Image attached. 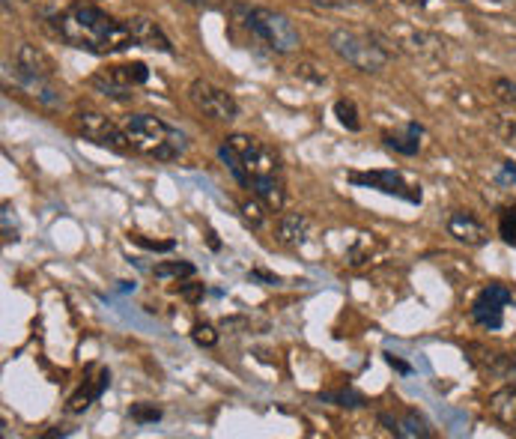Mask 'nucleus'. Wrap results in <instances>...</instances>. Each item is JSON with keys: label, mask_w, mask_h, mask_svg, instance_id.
<instances>
[{"label": "nucleus", "mask_w": 516, "mask_h": 439, "mask_svg": "<svg viewBox=\"0 0 516 439\" xmlns=\"http://www.w3.org/2000/svg\"><path fill=\"white\" fill-rule=\"evenodd\" d=\"M305 4L313 9H346L353 0H305Z\"/></svg>", "instance_id": "obj_32"}, {"label": "nucleus", "mask_w": 516, "mask_h": 439, "mask_svg": "<svg viewBox=\"0 0 516 439\" xmlns=\"http://www.w3.org/2000/svg\"><path fill=\"white\" fill-rule=\"evenodd\" d=\"M183 4L195 6V9H212L216 6V0H183Z\"/></svg>", "instance_id": "obj_35"}, {"label": "nucleus", "mask_w": 516, "mask_h": 439, "mask_svg": "<svg viewBox=\"0 0 516 439\" xmlns=\"http://www.w3.org/2000/svg\"><path fill=\"white\" fill-rule=\"evenodd\" d=\"M188 102L197 108V114H204L212 123H233L239 117V102L233 99V93L206 81V78H195L188 84Z\"/></svg>", "instance_id": "obj_10"}, {"label": "nucleus", "mask_w": 516, "mask_h": 439, "mask_svg": "<svg viewBox=\"0 0 516 439\" xmlns=\"http://www.w3.org/2000/svg\"><path fill=\"white\" fill-rule=\"evenodd\" d=\"M120 126L126 132L132 153L147 155V159L176 162L188 150L185 132L176 129L174 123H167L159 114H126L120 120Z\"/></svg>", "instance_id": "obj_2"}, {"label": "nucleus", "mask_w": 516, "mask_h": 439, "mask_svg": "<svg viewBox=\"0 0 516 439\" xmlns=\"http://www.w3.org/2000/svg\"><path fill=\"white\" fill-rule=\"evenodd\" d=\"M179 296L188 299L192 305H197V302L206 296V287L200 284V281H195V284H183V287H179Z\"/></svg>", "instance_id": "obj_29"}, {"label": "nucleus", "mask_w": 516, "mask_h": 439, "mask_svg": "<svg viewBox=\"0 0 516 439\" xmlns=\"http://www.w3.org/2000/svg\"><path fill=\"white\" fill-rule=\"evenodd\" d=\"M72 126L84 141L102 146V150H111L117 155H129L132 153V146L126 141V132H122L120 123H114L105 114H99V111H75Z\"/></svg>", "instance_id": "obj_8"}, {"label": "nucleus", "mask_w": 516, "mask_h": 439, "mask_svg": "<svg viewBox=\"0 0 516 439\" xmlns=\"http://www.w3.org/2000/svg\"><path fill=\"white\" fill-rule=\"evenodd\" d=\"M218 329H216V326H212V323H197L195 326V329H192V341L197 344V347H206V350H209V347H216L218 344Z\"/></svg>", "instance_id": "obj_28"}, {"label": "nucleus", "mask_w": 516, "mask_h": 439, "mask_svg": "<svg viewBox=\"0 0 516 439\" xmlns=\"http://www.w3.org/2000/svg\"><path fill=\"white\" fill-rule=\"evenodd\" d=\"M129 27L134 33V42H138V48H153V51H162V54H176L171 37H167V33L162 30L159 21L134 16V18H129Z\"/></svg>", "instance_id": "obj_16"}, {"label": "nucleus", "mask_w": 516, "mask_h": 439, "mask_svg": "<svg viewBox=\"0 0 516 439\" xmlns=\"http://www.w3.org/2000/svg\"><path fill=\"white\" fill-rule=\"evenodd\" d=\"M150 81V66L141 63V60H132V63H117V66H105L102 72L90 75L87 78V87L96 90L108 99H117V102H126L132 99L134 87H143Z\"/></svg>", "instance_id": "obj_7"}, {"label": "nucleus", "mask_w": 516, "mask_h": 439, "mask_svg": "<svg viewBox=\"0 0 516 439\" xmlns=\"http://www.w3.org/2000/svg\"><path fill=\"white\" fill-rule=\"evenodd\" d=\"M311 236V219L305 212H287V216L278 219V228H275V240L287 249H301Z\"/></svg>", "instance_id": "obj_17"}, {"label": "nucleus", "mask_w": 516, "mask_h": 439, "mask_svg": "<svg viewBox=\"0 0 516 439\" xmlns=\"http://www.w3.org/2000/svg\"><path fill=\"white\" fill-rule=\"evenodd\" d=\"M385 362L395 368V370H400V374H412V365L409 362H403L400 356H395V353H385Z\"/></svg>", "instance_id": "obj_33"}, {"label": "nucleus", "mask_w": 516, "mask_h": 439, "mask_svg": "<svg viewBox=\"0 0 516 439\" xmlns=\"http://www.w3.org/2000/svg\"><path fill=\"white\" fill-rule=\"evenodd\" d=\"M487 412L492 422H499L504 427L516 424V386H501L490 395L487 401Z\"/></svg>", "instance_id": "obj_19"}, {"label": "nucleus", "mask_w": 516, "mask_h": 439, "mask_svg": "<svg viewBox=\"0 0 516 439\" xmlns=\"http://www.w3.org/2000/svg\"><path fill=\"white\" fill-rule=\"evenodd\" d=\"M334 117H338V123L346 129V132H362V114H358V105L353 102V99H338L334 102Z\"/></svg>", "instance_id": "obj_23"}, {"label": "nucleus", "mask_w": 516, "mask_h": 439, "mask_svg": "<svg viewBox=\"0 0 516 439\" xmlns=\"http://www.w3.org/2000/svg\"><path fill=\"white\" fill-rule=\"evenodd\" d=\"M4 4V13H13V0H0Z\"/></svg>", "instance_id": "obj_39"}, {"label": "nucleus", "mask_w": 516, "mask_h": 439, "mask_svg": "<svg viewBox=\"0 0 516 439\" xmlns=\"http://www.w3.org/2000/svg\"><path fill=\"white\" fill-rule=\"evenodd\" d=\"M218 159L242 188H251L257 177L280 174V155L272 146H266L263 141H257L242 132L227 134V138L218 144Z\"/></svg>", "instance_id": "obj_3"}, {"label": "nucleus", "mask_w": 516, "mask_h": 439, "mask_svg": "<svg viewBox=\"0 0 516 439\" xmlns=\"http://www.w3.org/2000/svg\"><path fill=\"white\" fill-rule=\"evenodd\" d=\"M242 209V219H245V224H251V228H260L263 224V219H266V204L260 198H254V200H245V204L239 207Z\"/></svg>", "instance_id": "obj_26"}, {"label": "nucleus", "mask_w": 516, "mask_h": 439, "mask_svg": "<svg viewBox=\"0 0 516 439\" xmlns=\"http://www.w3.org/2000/svg\"><path fill=\"white\" fill-rule=\"evenodd\" d=\"M445 228L459 245H466V249H478V245H487V240H490L484 221L469 209H454L451 216H448Z\"/></svg>", "instance_id": "obj_13"}, {"label": "nucleus", "mask_w": 516, "mask_h": 439, "mask_svg": "<svg viewBox=\"0 0 516 439\" xmlns=\"http://www.w3.org/2000/svg\"><path fill=\"white\" fill-rule=\"evenodd\" d=\"M48 30L63 45H69L75 51L96 54V58L122 54L138 45L129 27V18H114L102 6L84 4V0H75L60 13H54L48 18Z\"/></svg>", "instance_id": "obj_1"}, {"label": "nucleus", "mask_w": 516, "mask_h": 439, "mask_svg": "<svg viewBox=\"0 0 516 439\" xmlns=\"http://www.w3.org/2000/svg\"><path fill=\"white\" fill-rule=\"evenodd\" d=\"M129 419H132L134 424H155V422L162 419V407H155V403H147V401L132 403Z\"/></svg>", "instance_id": "obj_25"}, {"label": "nucleus", "mask_w": 516, "mask_h": 439, "mask_svg": "<svg viewBox=\"0 0 516 439\" xmlns=\"http://www.w3.org/2000/svg\"><path fill=\"white\" fill-rule=\"evenodd\" d=\"M320 401L334 403V407H343V410H362V407H367V398L358 389H353V386L334 389V391H320Z\"/></svg>", "instance_id": "obj_21"}, {"label": "nucleus", "mask_w": 516, "mask_h": 439, "mask_svg": "<svg viewBox=\"0 0 516 439\" xmlns=\"http://www.w3.org/2000/svg\"><path fill=\"white\" fill-rule=\"evenodd\" d=\"M206 242H209V249H212V252H221V242H218V233H216V230H209V233H206Z\"/></svg>", "instance_id": "obj_36"}, {"label": "nucleus", "mask_w": 516, "mask_h": 439, "mask_svg": "<svg viewBox=\"0 0 516 439\" xmlns=\"http://www.w3.org/2000/svg\"><path fill=\"white\" fill-rule=\"evenodd\" d=\"M69 431H60V427H54V431H48V434H42V439H54V436H66Z\"/></svg>", "instance_id": "obj_38"}, {"label": "nucleus", "mask_w": 516, "mask_h": 439, "mask_svg": "<svg viewBox=\"0 0 516 439\" xmlns=\"http://www.w3.org/2000/svg\"><path fill=\"white\" fill-rule=\"evenodd\" d=\"M492 93H496L499 102L516 108V81L513 78H496V81H492Z\"/></svg>", "instance_id": "obj_27"}, {"label": "nucleus", "mask_w": 516, "mask_h": 439, "mask_svg": "<svg viewBox=\"0 0 516 439\" xmlns=\"http://www.w3.org/2000/svg\"><path fill=\"white\" fill-rule=\"evenodd\" d=\"M134 245H141V249H150V252H174V240H143V236H132Z\"/></svg>", "instance_id": "obj_30"}, {"label": "nucleus", "mask_w": 516, "mask_h": 439, "mask_svg": "<svg viewBox=\"0 0 516 439\" xmlns=\"http://www.w3.org/2000/svg\"><path fill=\"white\" fill-rule=\"evenodd\" d=\"M379 254H383V242H379L374 233H362L350 249H346V263L353 269H362L374 263Z\"/></svg>", "instance_id": "obj_20"}, {"label": "nucleus", "mask_w": 516, "mask_h": 439, "mask_svg": "<svg viewBox=\"0 0 516 439\" xmlns=\"http://www.w3.org/2000/svg\"><path fill=\"white\" fill-rule=\"evenodd\" d=\"M379 424H385V431L397 439H430L433 436V424L427 422V415L418 410L400 412L397 419L388 412H379Z\"/></svg>", "instance_id": "obj_14"}, {"label": "nucleus", "mask_w": 516, "mask_h": 439, "mask_svg": "<svg viewBox=\"0 0 516 439\" xmlns=\"http://www.w3.org/2000/svg\"><path fill=\"white\" fill-rule=\"evenodd\" d=\"M511 305H513V290L499 284V281H492V284H487L475 296L469 314H472V320L480 326V329L499 332L504 326V311H508Z\"/></svg>", "instance_id": "obj_11"}, {"label": "nucleus", "mask_w": 516, "mask_h": 439, "mask_svg": "<svg viewBox=\"0 0 516 439\" xmlns=\"http://www.w3.org/2000/svg\"><path fill=\"white\" fill-rule=\"evenodd\" d=\"M254 198H260L269 212H280L287 204V188H284V179L280 174H266V177H257L251 183Z\"/></svg>", "instance_id": "obj_18"}, {"label": "nucleus", "mask_w": 516, "mask_h": 439, "mask_svg": "<svg viewBox=\"0 0 516 439\" xmlns=\"http://www.w3.org/2000/svg\"><path fill=\"white\" fill-rule=\"evenodd\" d=\"M248 278H251V281H263V284H278V275L266 273V269H251Z\"/></svg>", "instance_id": "obj_34"}, {"label": "nucleus", "mask_w": 516, "mask_h": 439, "mask_svg": "<svg viewBox=\"0 0 516 439\" xmlns=\"http://www.w3.org/2000/svg\"><path fill=\"white\" fill-rule=\"evenodd\" d=\"M346 179H350V183L358 186V188L383 191V195L400 198V200H406V204H421V200H424L421 186L412 183V179L403 171H395V167H379V171H350V174H346Z\"/></svg>", "instance_id": "obj_9"}, {"label": "nucleus", "mask_w": 516, "mask_h": 439, "mask_svg": "<svg viewBox=\"0 0 516 439\" xmlns=\"http://www.w3.org/2000/svg\"><path fill=\"white\" fill-rule=\"evenodd\" d=\"M499 186H513L516 183V162H501L499 174H496Z\"/></svg>", "instance_id": "obj_31"}, {"label": "nucleus", "mask_w": 516, "mask_h": 439, "mask_svg": "<svg viewBox=\"0 0 516 439\" xmlns=\"http://www.w3.org/2000/svg\"><path fill=\"white\" fill-rule=\"evenodd\" d=\"M329 48L338 54L346 66H353V70L364 75L383 72L391 60V51L379 42L376 33H358V30L338 27L329 33Z\"/></svg>", "instance_id": "obj_5"}, {"label": "nucleus", "mask_w": 516, "mask_h": 439, "mask_svg": "<svg viewBox=\"0 0 516 439\" xmlns=\"http://www.w3.org/2000/svg\"><path fill=\"white\" fill-rule=\"evenodd\" d=\"M508 144H511L513 150H516V120L511 123V129H508Z\"/></svg>", "instance_id": "obj_37"}, {"label": "nucleus", "mask_w": 516, "mask_h": 439, "mask_svg": "<svg viewBox=\"0 0 516 439\" xmlns=\"http://www.w3.org/2000/svg\"><path fill=\"white\" fill-rule=\"evenodd\" d=\"M424 138H427V129H424L421 123H415V120L403 123V126H397V129L383 132L385 150L397 153V155H406V159H412V155H418V153H421Z\"/></svg>", "instance_id": "obj_15"}, {"label": "nucleus", "mask_w": 516, "mask_h": 439, "mask_svg": "<svg viewBox=\"0 0 516 439\" xmlns=\"http://www.w3.org/2000/svg\"><path fill=\"white\" fill-rule=\"evenodd\" d=\"M195 273H197V266L188 261H164V263L153 266V275L159 281H183V278H192Z\"/></svg>", "instance_id": "obj_22"}, {"label": "nucleus", "mask_w": 516, "mask_h": 439, "mask_svg": "<svg viewBox=\"0 0 516 439\" xmlns=\"http://www.w3.org/2000/svg\"><path fill=\"white\" fill-rule=\"evenodd\" d=\"M499 236L504 245L516 249V207H504L499 212Z\"/></svg>", "instance_id": "obj_24"}, {"label": "nucleus", "mask_w": 516, "mask_h": 439, "mask_svg": "<svg viewBox=\"0 0 516 439\" xmlns=\"http://www.w3.org/2000/svg\"><path fill=\"white\" fill-rule=\"evenodd\" d=\"M245 27L251 30V37H257L275 54H293L301 45L299 27L284 13H278V9H269V6L245 9Z\"/></svg>", "instance_id": "obj_6"}, {"label": "nucleus", "mask_w": 516, "mask_h": 439, "mask_svg": "<svg viewBox=\"0 0 516 439\" xmlns=\"http://www.w3.org/2000/svg\"><path fill=\"white\" fill-rule=\"evenodd\" d=\"M490 4H504V0H490Z\"/></svg>", "instance_id": "obj_40"}, {"label": "nucleus", "mask_w": 516, "mask_h": 439, "mask_svg": "<svg viewBox=\"0 0 516 439\" xmlns=\"http://www.w3.org/2000/svg\"><path fill=\"white\" fill-rule=\"evenodd\" d=\"M108 386H111V370L105 365H90L81 386H78V391H72L69 401H66V412H72V415L87 412L99 398H102V391Z\"/></svg>", "instance_id": "obj_12"}, {"label": "nucleus", "mask_w": 516, "mask_h": 439, "mask_svg": "<svg viewBox=\"0 0 516 439\" xmlns=\"http://www.w3.org/2000/svg\"><path fill=\"white\" fill-rule=\"evenodd\" d=\"M13 66H16L13 72L18 78V84L25 87L33 99H39V102L48 105V108H58L63 102L60 90H58V84H54V72H58V66H54V60L42 48H37V45H30V42L18 45Z\"/></svg>", "instance_id": "obj_4"}]
</instances>
